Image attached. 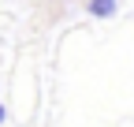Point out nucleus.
<instances>
[{"mask_svg": "<svg viewBox=\"0 0 134 127\" xmlns=\"http://www.w3.org/2000/svg\"><path fill=\"white\" fill-rule=\"evenodd\" d=\"M4 116H8V112H4V105H0V123H4Z\"/></svg>", "mask_w": 134, "mask_h": 127, "instance_id": "2", "label": "nucleus"}, {"mask_svg": "<svg viewBox=\"0 0 134 127\" xmlns=\"http://www.w3.org/2000/svg\"><path fill=\"white\" fill-rule=\"evenodd\" d=\"M90 15L108 19V15H115V4H112V0H93V4H90Z\"/></svg>", "mask_w": 134, "mask_h": 127, "instance_id": "1", "label": "nucleus"}]
</instances>
